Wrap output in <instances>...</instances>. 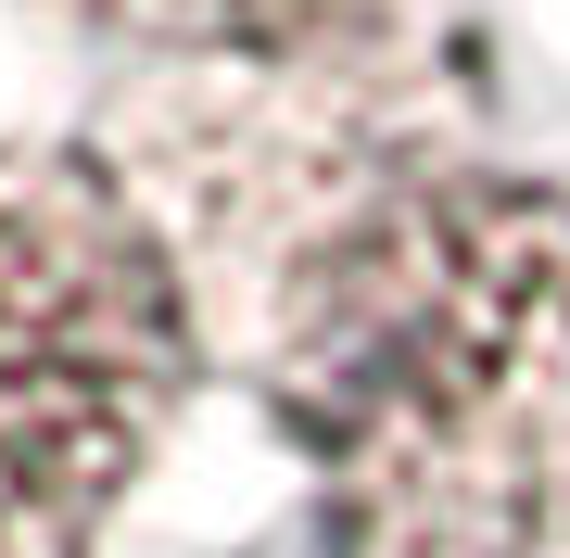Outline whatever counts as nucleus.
<instances>
[{"mask_svg":"<svg viewBox=\"0 0 570 558\" xmlns=\"http://www.w3.org/2000/svg\"><path fill=\"white\" fill-rule=\"evenodd\" d=\"M190 393L153 204L77 140H0V558H89Z\"/></svg>","mask_w":570,"mask_h":558,"instance_id":"nucleus-2","label":"nucleus"},{"mask_svg":"<svg viewBox=\"0 0 570 558\" xmlns=\"http://www.w3.org/2000/svg\"><path fill=\"white\" fill-rule=\"evenodd\" d=\"M355 558H570V216L431 178L343 216L266 355Z\"/></svg>","mask_w":570,"mask_h":558,"instance_id":"nucleus-1","label":"nucleus"},{"mask_svg":"<svg viewBox=\"0 0 570 558\" xmlns=\"http://www.w3.org/2000/svg\"><path fill=\"white\" fill-rule=\"evenodd\" d=\"M102 26H140V39H190V51H266V39H305L343 0H77Z\"/></svg>","mask_w":570,"mask_h":558,"instance_id":"nucleus-3","label":"nucleus"}]
</instances>
